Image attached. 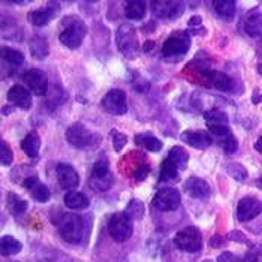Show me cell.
Wrapping results in <instances>:
<instances>
[{
  "mask_svg": "<svg viewBox=\"0 0 262 262\" xmlns=\"http://www.w3.org/2000/svg\"><path fill=\"white\" fill-rule=\"evenodd\" d=\"M59 232H60L61 238L64 242L81 243L82 238H85L89 235L90 226H89V221H85L80 214H64L60 213L59 221L56 222Z\"/></svg>",
  "mask_w": 262,
  "mask_h": 262,
  "instance_id": "1",
  "label": "cell"
},
{
  "mask_svg": "<svg viewBox=\"0 0 262 262\" xmlns=\"http://www.w3.org/2000/svg\"><path fill=\"white\" fill-rule=\"evenodd\" d=\"M61 24H63V30L59 35V39L64 47L71 50H77L78 47H81V43L84 42L85 35H87L85 23L77 15H69L63 18Z\"/></svg>",
  "mask_w": 262,
  "mask_h": 262,
  "instance_id": "2",
  "label": "cell"
},
{
  "mask_svg": "<svg viewBox=\"0 0 262 262\" xmlns=\"http://www.w3.org/2000/svg\"><path fill=\"white\" fill-rule=\"evenodd\" d=\"M190 48V36L189 32H174L168 39L163 42L162 56L166 60L179 61L183 56L187 54Z\"/></svg>",
  "mask_w": 262,
  "mask_h": 262,
  "instance_id": "3",
  "label": "cell"
},
{
  "mask_svg": "<svg viewBox=\"0 0 262 262\" xmlns=\"http://www.w3.org/2000/svg\"><path fill=\"white\" fill-rule=\"evenodd\" d=\"M116 43H117L121 54L124 57L130 59V60H134L140 53V43H138V38H137V30L129 23H124L119 27L117 35H116Z\"/></svg>",
  "mask_w": 262,
  "mask_h": 262,
  "instance_id": "4",
  "label": "cell"
},
{
  "mask_svg": "<svg viewBox=\"0 0 262 262\" xmlns=\"http://www.w3.org/2000/svg\"><path fill=\"white\" fill-rule=\"evenodd\" d=\"M101 140L99 135L92 134L82 123H74L66 130V141L75 148H89Z\"/></svg>",
  "mask_w": 262,
  "mask_h": 262,
  "instance_id": "5",
  "label": "cell"
},
{
  "mask_svg": "<svg viewBox=\"0 0 262 262\" xmlns=\"http://www.w3.org/2000/svg\"><path fill=\"white\" fill-rule=\"evenodd\" d=\"M108 232L111 238L117 243L127 242L134 234L132 219L126 213H114L108 222Z\"/></svg>",
  "mask_w": 262,
  "mask_h": 262,
  "instance_id": "6",
  "label": "cell"
},
{
  "mask_svg": "<svg viewBox=\"0 0 262 262\" xmlns=\"http://www.w3.org/2000/svg\"><path fill=\"white\" fill-rule=\"evenodd\" d=\"M176 246L187 253H198L202 250V234L196 226H186L174 237Z\"/></svg>",
  "mask_w": 262,
  "mask_h": 262,
  "instance_id": "7",
  "label": "cell"
},
{
  "mask_svg": "<svg viewBox=\"0 0 262 262\" xmlns=\"http://www.w3.org/2000/svg\"><path fill=\"white\" fill-rule=\"evenodd\" d=\"M182 195L177 189L174 187H163L156 192L153 196V207L161 210V211H174L180 207Z\"/></svg>",
  "mask_w": 262,
  "mask_h": 262,
  "instance_id": "8",
  "label": "cell"
},
{
  "mask_svg": "<svg viewBox=\"0 0 262 262\" xmlns=\"http://www.w3.org/2000/svg\"><path fill=\"white\" fill-rule=\"evenodd\" d=\"M102 108L114 116H123L127 113V98L121 89H111L101 102Z\"/></svg>",
  "mask_w": 262,
  "mask_h": 262,
  "instance_id": "9",
  "label": "cell"
},
{
  "mask_svg": "<svg viewBox=\"0 0 262 262\" xmlns=\"http://www.w3.org/2000/svg\"><path fill=\"white\" fill-rule=\"evenodd\" d=\"M262 213V201L256 196H243L237 205V219L240 222H250Z\"/></svg>",
  "mask_w": 262,
  "mask_h": 262,
  "instance_id": "10",
  "label": "cell"
},
{
  "mask_svg": "<svg viewBox=\"0 0 262 262\" xmlns=\"http://www.w3.org/2000/svg\"><path fill=\"white\" fill-rule=\"evenodd\" d=\"M153 14L161 20L174 21L182 17L184 12V3L183 2H153L151 3Z\"/></svg>",
  "mask_w": 262,
  "mask_h": 262,
  "instance_id": "11",
  "label": "cell"
},
{
  "mask_svg": "<svg viewBox=\"0 0 262 262\" xmlns=\"http://www.w3.org/2000/svg\"><path fill=\"white\" fill-rule=\"evenodd\" d=\"M23 81L29 87V90L36 95V96H43L48 92V81L45 74L40 69H29L23 74Z\"/></svg>",
  "mask_w": 262,
  "mask_h": 262,
  "instance_id": "12",
  "label": "cell"
},
{
  "mask_svg": "<svg viewBox=\"0 0 262 262\" xmlns=\"http://www.w3.org/2000/svg\"><path fill=\"white\" fill-rule=\"evenodd\" d=\"M33 196V200H36L38 202H48L51 198V192L50 189L40 182L38 176H29L26 177L23 183H21Z\"/></svg>",
  "mask_w": 262,
  "mask_h": 262,
  "instance_id": "13",
  "label": "cell"
},
{
  "mask_svg": "<svg viewBox=\"0 0 262 262\" xmlns=\"http://www.w3.org/2000/svg\"><path fill=\"white\" fill-rule=\"evenodd\" d=\"M56 172H57V179H59L60 186L66 190H74L80 184L78 172L69 163H59L56 168Z\"/></svg>",
  "mask_w": 262,
  "mask_h": 262,
  "instance_id": "14",
  "label": "cell"
},
{
  "mask_svg": "<svg viewBox=\"0 0 262 262\" xmlns=\"http://www.w3.org/2000/svg\"><path fill=\"white\" fill-rule=\"evenodd\" d=\"M180 138L183 142H186L187 145L196 150H205L213 144L211 135L205 130H184Z\"/></svg>",
  "mask_w": 262,
  "mask_h": 262,
  "instance_id": "15",
  "label": "cell"
},
{
  "mask_svg": "<svg viewBox=\"0 0 262 262\" xmlns=\"http://www.w3.org/2000/svg\"><path fill=\"white\" fill-rule=\"evenodd\" d=\"M184 190L187 195H190L192 198H196V200H205L211 195V187L210 184L205 182L204 179L200 177H189L186 183H184Z\"/></svg>",
  "mask_w": 262,
  "mask_h": 262,
  "instance_id": "16",
  "label": "cell"
},
{
  "mask_svg": "<svg viewBox=\"0 0 262 262\" xmlns=\"http://www.w3.org/2000/svg\"><path fill=\"white\" fill-rule=\"evenodd\" d=\"M201 72L217 90H221V92H232L234 90L235 82L228 74L221 72V71H213V69H202Z\"/></svg>",
  "mask_w": 262,
  "mask_h": 262,
  "instance_id": "17",
  "label": "cell"
},
{
  "mask_svg": "<svg viewBox=\"0 0 262 262\" xmlns=\"http://www.w3.org/2000/svg\"><path fill=\"white\" fill-rule=\"evenodd\" d=\"M8 101L12 102L15 106H18L21 110H30L32 106V95L30 92L23 87L20 84H15L12 85L9 90H8Z\"/></svg>",
  "mask_w": 262,
  "mask_h": 262,
  "instance_id": "18",
  "label": "cell"
},
{
  "mask_svg": "<svg viewBox=\"0 0 262 262\" xmlns=\"http://www.w3.org/2000/svg\"><path fill=\"white\" fill-rule=\"evenodd\" d=\"M213 6H214V11L221 20L231 23L235 18L237 3L234 0H216V2H213Z\"/></svg>",
  "mask_w": 262,
  "mask_h": 262,
  "instance_id": "19",
  "label": "cell"
},
{
  "mask_svg": "<svg viewBox=\"0 0 262 262\" xmlns=\"http://www.w3.org/2000/svg\"><path fill=\"white\" fill-rule=\"evenodd\" d=\"M244 32L255 39H262V14L252 12L244 20Z\"/></svg>",
  "mask_w": 262,
  "mask_h": 262,
  "instance_id": "20",
  "label": "cell"
},
{
  "mask_svg": "<svg viewBox=\"0 0 262 262\" xmlns=\"http://www.w3.org/2000/svg\"><path fill=\"white\" fill-rule=\"evenodd\" d=\"M56 15H57V9H54V8H42V9H36V11L29 12L27 18L33 26L40 27V26L48 24L51 20H54Z\"/></svg>",
  "mask_w": 262,
  "mask_h": 262,
  "instance_id": "21",
  "label": "cell"
},
{
  "mask_svg": "<svg viewBox=\"0 0 262 262\" xmlns=\"http://www.w3.org/2000/svg\"><path fill=\"white\" fill-rule=\"evenodd\" d=\"M21 148L29 158H36L40 150V137L38 135V132L27 134L21 142Z\"/></svg>",
  "mask_w": 262,
  "mask_h": 262,
  "instance_id": "22",
  "label": "cell"
},
{
  "mask_svg": "<svg viewBox=\"0 0 262 262\" xmlns=\"http://www.w3.org/2000/svg\"><path fill=\"white\" fill-rule=\"evenodd\" d=\"M124 14L129 20L140 21L145 17L147 14V3L145 2H140V0H132L127 2L124 6Z\"/></svg>",
  "mask_w": 262,
  "mask_h": 262,
  "instance_id": "23",
  "label": "cell"
},
{
  "mask_svg": "<svg viewBox=\"0 0 262 262\" xmlns=\"http://www.w3.org/2000/svg\"><path fill=\"white\" fill-rule=\"evenodd\" d=\"M64 205L69 210H85L90 205V201L84 193L71 190L64 195Z\"/></svg>",
  "mask_w": 262,
  "mask_h": 262,
  "instance_id": "24",
  "label": "cell"
},
{
  "mask_svg": "<svg viewBox=\"0 0 262 262\" xmlns=\"http://www.w3.org/2000/svg\"><path fill=\"white\" fill-rule=\"evenodd\" d=\"M159 180H161L162 183H177L180 180L179 168H177L172 162L169 161L168 158L162 162Z\"/></svg>",
  "mask_w": 262,
  "mask_h": 262,
  "instance_id": "25",
  "label": "cell"
},
{
  "mask_svg": "<svg viewBox=\"0 0 262 262\" xmlns=\"http://www.w3.org/2000/svg\"><path fill=\"white\" fill-rule=\"evenodd\" d=\"M23 249V244H21L17 238L11 237V235H3L2 240H0V250H2V255L3 256H14V255H18Z\"/></svg>",
  "mask_w": 262,
  "mask_h": 262,
  "instance_id": "26",
  "label": "cell"
},
{
  "mask_svg": "<svg viewBox=\"0 0 262 262\" xmlns=\"http://www.w3.org/2000/svg\"><path fill=\"white\" fill-rule=\"evenodd\" d=\"M135 144L137 145H144L148 151H153V153H158L162 150V141L159 138L153 137V134H138L135 137Z\"/></svg>",
  "mask_w": 262,
  "mask_h": 262,
  "instance_id": "27",
  "label": "cell"
},
{
  "mask_svg": "<svg viewBox=\"0 0 262 262\" xmlns=\"http://www.w3.org/2000/svg\"><path fill=\"white\" fill-rule=\"evenodd\" d=\"M168 159L172 162L180 171H184L186 168H187V162H189V155H187V151L180 147V145H176V147H172L171 150H169V156H168Z\"/></svg>",
  "mask_w": 262,
  "mask_h": 262,
  "instance_id": "28",
  "label": "cell"
},
{
  "mask_svg": "<svg viewBox=\"0 0 262 262\" xmlns=\"http://www.w3.org/2000/svg\"><path fill=\"white\" fill-rule=\"evenodd\" d=\"M30 53L35 59L38 60H43L48 54H50V48H48V42L43 38H33L30 40Z\"/></svg>",
  "mask_w": 262,
  "mask_h": 262,
  "instance_id": "29",
  "label": "cell"
},
{
  "mask_svg": "<svg viewBox=\"0 0 262 262\" xmlns=\"http://www.w3.org/2000/svg\"><path fill=\"white\" fill-rule=\"evenodd\" d=\"M8 208L12 213V216L18 217V216L26 213V210H27V201L26 200H21L20 196L15 195V193H8Z\"/></svg>",
  "mask_w": 262,
  "mask_h": 262,
  "instance_id": "30",
  "label": "cell"
},
{
  "mask_svg": "<svg viewBox=\"0 0 262 262\" xmlns=\"http://www.w3.org/2000/svg\"><path fill=\"white\" fill-rule=\"evenodd\" d=\"M113 174L103 176V177H98V176H90L89 179V186L96 190V192H106L110 190V187L113 186Z\"/></svg>",
  "mask_w": 262,
  "mask_h": 262,
  "instance_id": "31",
  "label": "cell"
},
{
  "mask_svg": "<svg viewBox=\"0 0 262 262\" xmlns=\"http://www.w3.org/2000/svg\"><path fill=\"white\" fill-rule=\"evenodd\" d=\"M2 59L12 64V66H21L24 63V56L18 50L9 48V47H2Z\"/></svg>",
  "mask_w": 262,
  "mask_h": 262,
  "instance_id": "32",
  "label": "cell"
},
{
  "mask_svg": "<svg viewBox=\"0 0 262 262\" xmlns=\"http://www.w3.org/2000/svg\"><path fill=\"white\" fill-rule=\"evenodd\" d=\"M124 213H126L132 221H140V219H142L144 213H145V207H144L142 201L137 200V198H134V200H130V201H129Z\"/></svg>",
  "mask_w": 262,
  "mask_h": 262,
  "instance_id": "33",
  "label": "cell"
},
{
  "mask_svg": "<svg viewBox=\"0 0 262 262\" xmlns=\"http://www.w3.org/2000/svg\"><path fill=\"white\" fill-rule=\"evenodd\" d=\"M204 119L207 121V126H210V124H213V126L228 124V116L221 110H208V111H205Z\"/></svg>",
  "mask_w": 262,
  "mask_h": 262,
  "instance_id": "34",
  "label": "cell"
},
{
  "mask_svg": "<svg viewBox=\"0 0 262 262\" xmlns=\"http://www.w3.org/2000/svg\"><path fill=\"white\" fill-rule=\"evenodd\" d=\"M226 172L237 182H244L247 179V171L242 163H228Z\"/></svg>",
  "mask_w": 262,
  "mask_h": 262,
  "instance_id": "35",
  "label": "cell"
},
{
  "mask_svg": "<svg viewBox=\"0 0 262 262\" xmlns=\"http://www.w3.org/2000/svg\"><path fill=\"white\" fill-rule=\"evenodd\" d=\"M0 162H2V165L3 166H9L12 161H14V153H12V148L9 147V144L5 141V140H2L0 142Z\"/></svg>",
  "mask_w": 262,
  "mask_h": 262,
  "instance_id": "36",
  "label": "cell"
},
{
  "mask_svg": "<svg viewBox=\"0 0 262 262\" xmlns=\"http://www.w3.org/2000/svg\"><path fill=\"white\" fill-rule=\"evenodd\" d=\"M111 174L110 172V163L106 158H101L93 163V171H92V176H98V177H103V176H108Z\"/></svg>",
  "mask_w": 262,
  "mask_h": 262,
  "instance_id": "37",
  "label": "cell"
},
{
  "mask_svg": "<svg viewBox=\"0 0 262 262\" xmlns=\"http://www.w3.org/2000/svg\"><path fill=\"white\" fill-rule=\"evenodd\" d=\"M221 147L223 148V151L226 153V155H234L237 150H238V141H237V138L231 134L229 137H226V138H223L221 140Z\"/></svg>",
  "mask_w": 262,
  "mask_h": 262,
  "instance_id": "38",
  "label": "cell"
},
{
  "mask_svg": "<svg viewBox=\"0 0 262 262\" xmlns=\"http://www.w3.org/2000/svg\"><path fill=\"white\" fill-rule=\"evenodd\" d=\"M113 148L119 153L124 148V145L127 144V137L124 134H121L119 130H113Z\"/></svg>",
  "mask_w": 262,
  "mask_h": 262,
  "instance_id": "39",
  "label": "cell"
},
{
  "mask_svg": "<svg viewBox=\"0 0 262 262\" xmlns=\"http://www.w3.org/2000/svg\"><path fill=\"white\" fill-rule=\"evenodd\" d=\"M132 85H134V89H135L138 93H147V92L150 90V82L147 80H144L140 75H135Z\"/></svg>",
  "mask_w": 262,
  "mask_h": 262,
  "instance_id": "40",
  "label": "cell"
},
{
  "mask_svg": "<svg viewBox=\"0 0 262 262\" xmlns=\"http://www.w3.org/2000/svg\"><path fill=\"white\" fill-rule=\"evenodd\" d=\"M150 174V166L145 163V165H140L138 166V169L135 171V179L138 180V182H142V180H145L147 179V176Z\"/></svg>",
  "mask_w": 262,
  "mask_h": 262,
  "instance_id": "41",
  "label": "cell"
},
{
  "mask_svg": "<svg viewBox=\"0 0 262 262\" xmlns=\"http://www.w3.org/2000/svg\"><path fill=\"white\" fill-rule=\"evenodd\" d=\"M217 262H242V261H240V258H237L234 253H231V252H223V253H221V255L217 256Z\"/></svg>",
  "mask_w": 262,
  "mask_h": 262,
  "instance_id": "42",
  "label": "cell"
},
{
  "mask_svg": "<svg viewBox=\"0 0 262 262\" xmlns=\"http://www.w3.org/2000/svg\"><path fill=\"white\" fill-rule=\"evenodd\" d=\"M201 23H202L201 17L195 15V17H192V18L189 20V29H198V27H201Z\"/></svg>",
  "mask_w": 262,
  "mask_h": 262,
  "instance_id": "43",
  "label": "cell"
},
{
  "mask_svg": "<svg viewBox=\"0 0 262 262\" xmlns=\"http://www.w3.org/2000/svg\"><path fill=\"white\" fill-rule=\"evenodd\" d=\"M229 238L231 240H234V242H246V237L243 235L242 232H238V231H234V232H231L229 234Z\"/></svg>",
  "mask_w": 262,
  "mask_h": 262,
  "instance_id": "44",
  "label": "cell"
},
{
  "mask_svg": "<svg viewBox=\"0 0 262 262\" xmlns=\"http://www.w3.org/2000/svg\"><path fill=\"white\" fill-rule=\"evenodd\" d=\"M153 48H155V40H147V42H144V45H142V51H145V53L151 51Z\"/></svg>",
  "mask_w": 262,
  "mask_h": 262,
  "instance_id": "45",
  "label": "cell"
},
{
  "mask_svg": "<svg viewBox=\"0 0 262 262\" xmlns=\"http://www.w3.org/2000/svg\"><path fill=\"white\" fill-rule=\"evenodd\" d=\"M221 237H213L211 240H210V246H213V247H219L221 246Z\"/></svg>",
  "mask_w": 262,
  "mask_h": 262,
  "instance_id": "46",
  "label": "cell"
},
{
  "mask_svg": "<svg viewBox=\"0 0 262 262\" xmlns=\"http://www.w3.org/2000/svg\"><path fill=\"white\" fill-rule=\"evenodd\" d=\"M255 150H256V151H259V153H262V137L261 138H258V141L255 142Z\"/></svg>",
  "mask_w": 262,
  "mask_h": 262,
  "instance_id": "47",
  "label": "cell"
},
{
  "mask_svg": "<svg viewBox=\"0 0 262 262\" xmlns=\"http://www.w3.org/2000/svg\"><path fill=\"white\" fill-rule=\"evenodd\" d=\"M256 186H258V187H261V189H262V176L259 177V179H258V182H256Z\"/></svg>",
  "mask_w": 262,
  "mask_h": 262,
  "instance_id": "48",
  "label": "cell"
}]
</instances>
